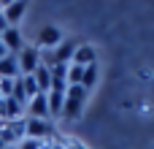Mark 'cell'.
I'll list each match as a JSON object with an SVG mask.
<instances>
[{"instance_id": "cell-1", "label": "cell", "mask_w": 154, "mask_h": 149, "mask_svg": "<svg viewBox=\"0 0 154 149\" xmlns=\"http://www.w3.org/2000/svg\"><path fill=\"white\" fill-rule=\"evenodd\" d=\"M84 100H87V90L84 87H68L65 92V106H62V117L68 119H76L84 109Z\"/></svg>"}, {"instance_id": "cell-2", "label": "cell", "mask_w": 154, "mask_h": 149, "mask_svg": "<svg viewBox=\"0 0 154 149\" xmlns=\"http://www.w3.org/2000/svg\"><path fill=\"white\" fill-rule=\"evenodd\" d=\"M16 62H19V73H22V76H32V73L41 68V49L24 43V49L16 54Z\"/></svg>"}, {"instance_id": "cell-3", "label": "cell", "mask_w": 154, "mask_h": 149, "mask_svg": "<svg viewBox=\"0 0 154 149\" xmlns=\"http://www.w3.org/2000/svg\"><path fill=\"white\" fill-rule=\"evenodd\" d=\"M54 133V125L49 119H24V136L27 138H35V141H49Z\"/></svg>"}, {"instance_id": "cell-4", "label": "cell", "mask_w": 154, "mask_h": 149, "mask_svg": "<svg viewBox=\"0 0 154 149\" xmlns=\"http://www.w3.org/2000/svg\"><path fill=\"white\" fill-rule=\"evenodd\" d=\"M0 138L3 144H19L24 138V119H16V122H3L0 119Z\"/></svg>"}, {"instance_id": "cell-5", "label": "cell", "mask_w": 154, "mask_h": 149, "mask_svg": "<svg viewBox=\"0 0 154 149\" xmlns=\"http://www.w3.org/2000/svg\"><path fill=\"white\" fill-rule=\"evenodd\" d=\"M0 119L3 122H16V119H24V106L14 98H3L0 100Z\"/></svg>"}, {"instance_id": "cell-6", "label": "cell", "mask_w": 154, "mask_h": 149, "mask_svg": "<svg viewBox=\"0 0 154 149\" xmlns=\"http://www.w3.org/2000/svg\"><path fill=\"white\" fill-rule=\"evenodd\" d=\"M24 3H19V0H14V3H3L0 5V14H3V19H5V24L8 27H16L19 24V19L24 16Z\"/></svg>"}, {"instance_id": "cell-7", "label": "cell", "mask_w": 154, "mask_h": 149, "mask_svg": "<svg viewBox=\"0 0 154 149\" xmlns=\"http://www.w3.org/2000/svg\"><path fill=\"white\" fill-rule=\"evenodd\" d=\"M27 111H30V119H49L51 114H49V100H46V92H41V95H35L32 100H27V106H24Z\"/></svg>"}, {"instance_id": "cell-8", "label": "cell", "mask_w": 154, "mask_h": 149, "mask_svg": "<svg viewBox=\"0 0 154 149\" xmlns=\"http://www.w3.org/2000/svg\"><path fill=\"white\" fill-rule=\"evenodd\" d=\"M62 41V33L54 27V24H46L41 33H38V49H57Z\"/></svg>"}, {"instance_id": "cell-9", "label": "cell", "mask_w": 154, "mask_h": 149, "mask_svg": "<svg viewBox=\"0 0 154 149\" xmlns=\"http://www.w3.org/2000/svg\"><path fill=\"white\" fill-rule=\"evenodd\" d=\"M0 41H3V46L8 49V54H19L22 49H24V41H22V33L16 30V27H8L3 35H0Z\"/></svg>"}, {"instance_id": "cell-10", "label": "cell", "mask_w": 154, "mask_h": 149, "mask_svg": "<svg viewBox=\"0 0 154 149\" xmlns=\"http://www.w3.org/2000/svg\"><path fill=\"white\" fill-rule=\"evenodd\" d=\"M76 41H60V46L54 49V60L57 65H70L73 62V54H76Z\"/></svg>"}, {"instance_id": "cell-11", "label": "cell", "mask_w": 154, "mask_h": 149, "mask_svg": "<svg viewBox=\"0 0 154 149\" xmlns=\"http://www.w3.org/2000/svg\"><path fill=\"white\" fill-rule=\"evenodd\" d=\"M95 60H97V54H95V46H89V43H79V46H76L73 65H81V68H87V65H95Z\"/></svg>"}, {"instance_id": "cell-12", "label": "cell", "mask_w": 154, "mask_h": 149, "mask_svg": "<svg viewBox=\"0 0 154 149\" xmlns=\"http://www.w3.org/2000/svg\"><path fill=\"white\" fill-rule=\"evenodd\" d=\"M19 62H16V54H8L0 60V79H19Z\"/></svg>"}, {"instance_id": "cell-13", "label": "cell", "mask_w": 154, "mask_h": 149, "mask_svg": "<svg viewBox=\"0 0 154 149\" xmlns=\"http://www.w3.org/2000/svg\"><path fill=\"white\" fill-rule=\"evenodd\" d=\"M32 79H35V84H38L41 92H49V87H51V71H49L46 65H41V68L32 73Z\"/></svg>"}, {"instance_id": "cell-14", "label": "cell", "mask_w": 154, "mask_h": 149, "mask_svg": "<svg viewBox=\"0 0 154 149\" xmlns=\"http://www.w3.org/2000/svg\"><path fill=\"white\" fill-rule=\"evenodd\" d=\"M95 81H97V62H95V65H87V68H84V76H81V87L89 92V90L95 87Z\"/></svg>"}, {"instance_id": "cell-15", "label": "cell", "mask_w": 154, "mask_h": 149, "mask_svg": "<svg viewBox=\"0 0 154 149\" xmlns=\"http://www.w3.org/2000/svg\"><path fill=\"white\" fill-rule=\"evenodd\" d=\"M81 76H84V68L70 62L68 65V76H65L68 79V87H81Z\"/></svg>"}, {"instance_id": "cell-16", "label": "cell", "mask_w": 154, "mask_h": 149, "mask_svg": "<svg viewBox=\"0 0 154 149\" xmlns=\"http://www.w3.org/2000/svg\"><path fill=\"white\" fill-rule=\"evenodd\" d=\"M22 90H24V98L27 100H32L35 95H41V90H38V84H35L32 76H22Z\"/></svg>"}, {"instance_id": "cell-17", "label": "cell", "mask_w": 154, "mask_h": 149, "mask_svg": "<svg viewBox=\"0 0 154 149\" xmlns=\"http://www.w3.org/2000/svg\"><path fill=\"white\" fill-rule=\"evenodd\" d=\"M3 57H8V49H5V46H3V41H0V60H3Z\"/></svg>"}, {"instance_id": "cell-18", "label": "cell", "mask_w": 154, "mask_h": 149, "mask_svg": "<svg viewBox=\"0 0 154 149\" xmlns=\"http://www.w3.org/2000/svg\"><path fill=\"white\" fill-rule=\"evenodd\" d=\"M0 149H5V144H3V138H0Z\"/></svg>"}, {"instance_id": "cell-19", "label": "cell", "mask_w": 154, "mask_h": 149, "mask_svg": "<svg viewBox=\"0 0 154 149\" xmlns=\"http://www.w3.org/2000/svg\"><path fill=\"white\" fill-rule=\"evenodd\" d=\"M5 149H14V147H5Z\"/></svg>"}, {"instance_id": "cell-20", "label": "cell", "mask_w": 154, "mask_h": 149, "mask_svg": "<svg viewBox=\"0 0 154 149\" xmlns=\"http://www.w3.org/2000/svg\"><path fill=\"white\" fill-rule=\"evenodd\" d=\"M0 35H3V33H0Z\"/></svg>"}]
</instances>
